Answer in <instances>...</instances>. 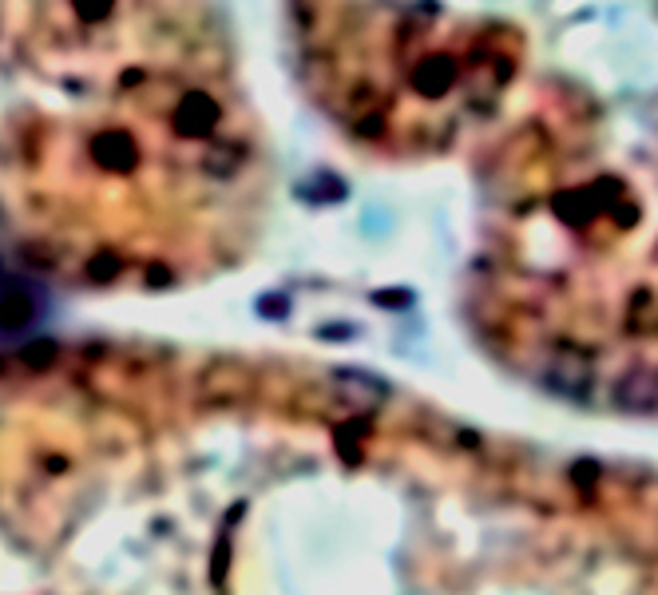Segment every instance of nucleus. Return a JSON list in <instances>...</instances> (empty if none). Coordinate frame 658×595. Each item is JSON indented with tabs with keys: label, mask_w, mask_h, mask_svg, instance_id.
Here are the masks:
<instances>
[{
	"label": "nucleus",
	"mask_w": 658,
	"mask_h": 595,
	"mask_svg": "<svg viewBox=\"0 0 658 595\" xmlns=\"http://www.w3.org/2000/svg\"><path fill=\"white\" fill-rule=\"evenodd\" d=\"M615 401L627 413H655L658 409V366H635L627 378L615 386Z\"/></svg>",
	"instance_id": "nucleus-1"
}]
</instances>
